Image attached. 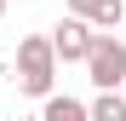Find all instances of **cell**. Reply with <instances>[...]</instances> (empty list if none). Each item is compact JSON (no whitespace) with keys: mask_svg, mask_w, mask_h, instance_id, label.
<instances>
[{"mask_svg":"<svg viewBox=\"0 0 126 121\" xmlns=\"http://www.w3.org/2000/svg\"><path fill=\"white\" fill-rule=\"evenodd\" d=\"M57 46H52V35H23L17 40V87H23L29 98H40V104H46V98L57 92Z\"/></svg>","mask_w":126,"mask_h":121,"instance_id":"1","label":"cell"},{"mask_svg":"<svg viewBox=\"0 0 126 121\" xmlns=\"http://www.w3.org/2000/svg\"><path fill=\"white\" fill-rule=\"evenodd\" d=\"M86 81H92L97 92H126V40L97 35V46L86 58Z\"/></svg>","mask_w":126,"mask_h":121,"instance_id":"2","label":"cell"},{"mask_svg":"<svg viewBox=\"0 0 126 121\" xmlns=\"http://www.w3.org/2000/svg\"><path fill=\"white\" fill-rule=\"evenodd\" d=\"M97 35L103 29H92L86 23V17H63V23L52 29V46H57V58H63V64H86V58H92V46H97Z\"/></svg>","mask_w":126,"mask_h":121,"instance_id":"3","label":"cell"},{"mask_svg":"<svg viewBox=\"0 0 126 121\" xmlns=\"http://www.w3.org/2000/svg\"><path fill=\"white\" fill-rule=\"evenodd\" d=\"M69 12H75V17H86V23L103 29V35L126 23V0H69Z\"/></svg>","mask_w":126,"mask_h":121,"instance_id":"4","label":"cell"},{"mask_svg":"<svg viewBox=\"0 0 126 121\" xmlns=\"http://www.w3.org/2000/svg\"><path fill=\"white\" fill-rule=\"evenodd\" d=\"M40 121H92V104H80L69 92H52L46 104H40Z\"/></svg>","mask_w":126,"mask_h":121,"instance_id":"5","label":"cell"},{"mask_svg":"<svg viewBox=\"0 0 126 121\" xmlns=\"http://www.w3.org/2000/svg\"><path fill=\"white\" fill-rule=\"evenodd\" d=\"M92 121H126V92H97L92 98Z\"/></svg>","mask_w":126,"mask_h":121,"instance_id":"6","label":"cell"},{"mask_svg":"<svg viewBox=\"0 0 126 121\" xmlns=\"http://www.w3.org/2000/svg\"><path fill=\"white\" fill-rule=\"evenodd\" d=\"M0 17H6V0H0Z\"/></svg>","mask_w":126,"mask_h":121,"instance_id":"7","label":"cell"},{"mask_svg":"<svg viewBox=\"0 0 126 121\" xmlns=\"http://www.w3.org/2000/svg\"><path fill=\"white\" fill-rule=\"evenodd\" d=\"M29 121H40V115H29Z\"/></svg>","mask_w":126,"mask_h":121,"instance_id":"8","label":"cell"}]
</instances>
